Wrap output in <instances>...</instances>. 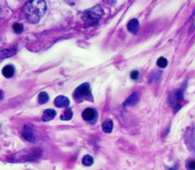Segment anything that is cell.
<instances>
[{"label": "cell", "instance_id": "1", "mask_svg": "<svg viewBox=\"0 0 195 170\" xmlns=\"http://www.w3.org/2000/svg\"><path fill=\"white\" fill-rule=\"evenodd\" d=\"M46 10L47 6L44 0H30L23 8V14L29 23L37 24L43 17Z\"/></svg>", "mask_w": 195, "mask_h": 170}, {"label": "cell", "instance_id": "2", "mask_svg": "<svg viewBox=\"0 0 195 170\" xmlns=\"http://www.w3.org/2000/svg\"><path fill=\"white\" fill-rule=\"evenodd\" d=\"M103 9L99 6H96L85 11L82 15V19L86 24L95 25L98 24L99 20L103 16Z\"/></svg>", "mask_w": 195, "mask_h": 170}, {"label": "cell", "instance_id": "3", "mask_svg": "<svg viewBox=\"0 0 195 170\" xmlns=\"http://www.w3.org/2000/svg\"><path fill=\"white\" fill-rule=\"evenodd\" d=\"M182 92L181 90H176L172 91L169 94L168 97V103L169 105L174 109V111L176 112L178 109H181V105L180 102L182 101Z\"/></svg>", "mask_w": 195, "mask_h": 170}, {"label": "cell", "instance_id": "4", "mask_svg": "<svg viewBox=\"0 0 195 170\" xmlns=\"http://www.w3.org/2000/svg\"><path fill=\"white\" fill-rule=\"evenodd\" d=\"M90 94H91V91H90V86L88 83L81 84L75 91V98H86Z\"/></svg>", "mask_w": 195, "mask_h": 170}, {"label": "cell", "instance_id": "5", "mask_svg": "<svg viewBox=\"0 0 195 170\" xmlns=\"http://www.w3.org/2000/svg\"><path fill=\"white\" fill-rule=\"evenodd\" d=\"M82 117L84 120L87 122H94V120L97 117V113L96 111L93 109H86L84 110L82 113Z\"/></svg>", "mask_w": 195, "mask_h": 170}, {"label": "cell", "instance_id": "6", "mask_svg": "<svg viewBox=\"0 0 195 170\" xmlns=\"http://www.w3.org/2000/svg\"><path fill=\"white\" fill-rule=\"evenodd\" d=\"M23 137L25 139L26 141L28 142H33L35 141V136H34V134L32 130V128L28 125H25L24 127V130H23Z\"/></svg>", "mask_w": 195, "mask_h": 170}, {"label": "cell", "instance_id": "7", "mask_svg": "<svg viewBox=\"0 0 195 170\" xmlns=\"http://www.w3.org/2000/svg\"><path fill=\"white\" fill-rule=\"evenodd\" d=\"M54 104L58 108H67L69 106V99L65 96H59L55 98Z\"/></svg>", "mask_w": 195, "mask_h": 170}, {"label": "cell", "instance_id": "8", "mask_svg": "<svg viewBox=\"0 0 195 170\" xmlns=\"http://www.w3.org/2000/svg\"><path fill=\"white\" fill-rule=\"evenodd\" d=\"M140 96L137 92H133L130 97L128 98V99L124 102L123 106L124 107H130V106H133L135 105L138 101H139Z\"/></svg>", "mask_w": 195, "mask_h": 170}, {"label": "cell", "instance_id": "9", "mask_svg": "<svg viewBox=\"0 0 195 170\" xmlns=\"http://www.w3.org/2000/svg\"><path fill=\"white\" fill-rule=\"evenodd\" d=\"M127 28H128V31L131 33H133V34L137 33V31L139 30V21L137 19L130 20V22L128 23Z\"/></svg>", "mask_w": 195, "mask_h": 170}, {"label": "cell", "instance_id": "10", "mask_svg": "<svg viewBox=\"0 0 195 170\" xmlns=\"http://www.w3.org/2000/svg\"><path fill=\"white\" fill-rule=\"evenodd\" d=\"M56 116V111L52 109H48L43 112L42 120L44 122H48L52 120Z\"/></svg>", "mask_w": 195, "mask_h": 170}, {"label": "cell", "instance_id": "11", "mask_svg": "<svg viewBox=\"0 0 195 170\" xmlns=\"http://www.w3.org/2000/svg\"><path fill=\"white\" fill-rule=\"evenodd\" d=\"M16 54V49H6L0 50V58L4 59V58H7V57H11L13 55Z\"/></svg>", "mask_w": 195, "mask_h": 170}, {"label": "cell", "instance_id": "12", "mask_svg": "<svg viewBox=\"0 0 195 170\" xmlns=\"http://www.w3.org/2000/svg\"><path fill=\"white\" fill-rule=\"evenodd\" d=\"M2 73L6 78H11L14 73V68L12 65H6L2 69Z\"/></svg>", "mask_w": 195, "mask_h": 170}, {"label": "cell", "instance_id": "13", "mask_svg": "<svg viewBox=\"0 0 195 170\" xmlns=\"http://www.w3.org/2000/svg\"><path fill=\"white\" fill-rule=\"evenodd\" d=\"M103 130H104V133H111L113 131V121L111 119H107L103 123Z\"/></svg>", "mask_w": 195, "mask_h": 170}, {"label": "cell", "instance_id": "14", "mask_svg": "<svg viewBox=\"0 0 195 170\" xmlns=\"http://www.w3.org/2000/svg\"><path fill=\"white\" fill-rule=\"evenodd\" d=\"M72 116H73V112H72V110L70 109L69 108H67V109L64 111V113L60 116V119L65 120V121H68V120H70V119L72 118Z\"/></svg>", "mask_w": 195, "mask_h": 170}, {"label": "cell", "instance_id": "15", "mask_svg": "<svg viewBox=\"0 0 195 170\" xmlns=\"http://www.w3.org/2000/svg\"><path fill=\"white\" fill-rule=\"evenodd\" d=\"M38 101L40 104H45L49 101V95L47 92L45 91H41L40 92L39 96H38Z\"/></svg>", "mask_w": 195, "mask_h": 170}, {"label": "cell", "instance_id": "16", "mask_svg": "<svg viewBox=\"0 0 195 170\" xmlns=\"http://www.w3.org/2000/svg\"><path fill=\"white\" fill-rule=\"evenodd\" d=\"M82 163L84 166H86V167H90L94 164V158L90 155H86L83 159H82Z\"/></svg>", "mask_w": 195, "mask_h": 170}, {"label": "cell", "instance_id": "17", "mask_svg": "<svg viewBox=\"0 0 195 170\" xmlns=\"http://www.w3.org/2000/svg\"><path fill=\"white\" fill-rule=\"evenodd\" d=\"M167 64H168V62L166 60V58H165L164 57H159V58L157 59V61H156V65H157V66L160 67V68H165V67H166V66H167Z\"/></svg>", "mask_w": 195, "mask_h": 170}, {"label": "cell", "instance_id": "18", "mask_svg": "<svg viewBox=\"0 0 195 170\" xmlns=\"http://www.w3.org/2000/svg\"><path fill=\"white\" fill-rule=\"evenodd\" d=\"M13 31H14V32H16L17 34H20V33H22L23 31H24V26L21 24L16 23V24H14L13 25Z\"/></svg>", "mask_w": 195, "mask_h": 170}, {"label": "cell", "instance_id": "19", "mask_svg": "<svg viewBox=\"0 0 195 170\" xmlns=\"http://www.w3.org/2000/svg\"><path fill=\"white\" fill-rule=\"evenodd\" d=\"M186 168L188 170H195V161L189 160L186 162Z\"/></svg>", "mask_w": 195, "mask_h": 170}, {"label": "cell", "instance_id": "20", "mask_svg": "<svg viewBox=\"0 0 195 170\" xmlns=\"http://www.w3.org/2000/svg\"><path fill=\"white\" fill-rule=\"evenodd\" d=\"M140 76V72L138 70H133L131 73H130V78L132 80H137Z\"/></svg>", "mask_w": 195, "mask_h": 170}, {"label": "cell", "instance_id": "21", "mask_svg": "<svg viewBox=\"0 0 195 170\" xmlns=\"http://www.w3.org/2000/svg\"><path fill=\"white\" fill-rule=\"evenodd\" d=\"M3 97H4V94H3V91H2L0 90V100H1L2 98H3Z\"/></svg>", "mask_w": 195, "mask_h": 170}, {"label": "cell", "instance_id": "22", "mask_svg": "<svg viewBox=\"0 0 195 170\" xmlns=\"http://www.w3.org/2000/svg\"><path fill=\"white\" fill-rule=\"evenodd\" d=\"M168 170H176V166H174V168H169Z\"/></svg>", "mask_w": 195, "mask_h": 170}]
</instances>
